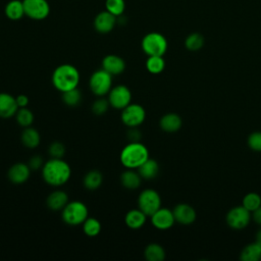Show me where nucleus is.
Masks as SVG:
<instances>
[{"instance_id":"nucleus-1","label":"nucleus","mask_w":261,"mask_h":261,"mask_svg":"<svg viewBox=\"0 0 261 261\" xmlns=\"http://www.w3.org/2000/svg\"><path fill=\"white\" fill-rule=\"evenodd\" d=\"M71 175L69 164L62 158H51L42 167V177L52 187H60L68 181Z\"/></svg>"},{"instance_id":"nucleus-2","label":"nucleus","mask_w":261,"mask_h":261,"mask_svg":"<svg viewBox=\"0 0 261 261\" xmlns=\"http://www.w3.org/2000/svg\"><path fill=\"white\" fill-rule=\"evenodd\" d=\"M80 80L81 75L79 69L68 63L58 65L52 73V84L54 88L61 93L77 88Z\"/></svg>"},{"instance_id":"nucleus-3","label":"nucleus","mask_w":261,"mask_h":261,"mask_svg":"<svg viewBox=\"0 0 261 261\" xmlns=\"http://www.w3.org/2000/svg\"><path fill=\"white\" fill-rule=\"evenodd\" d=\"M149 158L147 147L139 142H129L125 145L119 155L120 163L128 169H138Z\"/></svg>"},{"instance_id":"nucleus-4","label":"nucleus","mask_w":261,"mask_h":261,"mask_svg":"<svg viewBox=\"0 0 261 261\" xmlns=\"http://www.w3.org/2000/svg\"><path fill=\"white\" fill-rule=\"evenodd\" d=\"M62 220L68 225H79L89 217L87 205L81 201H70L61 210Z\"/></svg>"},{"instance_id":"nucleus-5","label":"nucleus","mask_w":261,"mask_h":261,"mask_svg":"<svg viewBox=\"0 0 261 261\" xmlns=\"http://www.w3.org/2000/svg\"><path fill=\"white\" fill-rule=\"evenodd\" d=\"M142 50L148 56H163L167 50L168 44L166 38L157 32H152L142 39Z\"/></svg>"},{"instance_id":"nucleus-6","label":"nucleus","mask_w":261,"mask_h":261,"mask_svg":"<svg viewBox=\"0 0 261 261\" xmlns=\"http://www.w3.org/2000/svg\"><path fill=\"white\" fill-rule=\"evenodd\" d=\"M89 87L93 94L102 97L112 88V75L103 68L94 71L89 80Z\"/></svg>"},{"instance_id":"nucleus-7","label":"nucleus","mask_w":261,"mask_h":261,"mask_svg":"<svg viewBox=\"0 0 261 261\" xmlns=\"http://www.w3.org/2000/svg\"><path fill=\"white\" fill-rule=\"evenodd\" d=\"M251 219L252 213L243 205L231 208L225 215V221L227 225L230 228L237 230L246 228L249 225Z\"/></svg>"},{"instance_id":"nucleus-8","label":"nucleus","mask_w":261,"mask_h":261,"mask_svg":"<svg viewBox=\"0 0 261 261\" xmlns=\"http://www.w3.org/2000/svg\"><path fill=\"white\" fill-rule=\"evenodd\" d=\"M161 207V198L158 192L152 189L143 190L138 198V208L147 216H151Z\"/></svg>"},{"instance_id":"nucleus-9","label":"nucleus","mask_w":261,"mask_h":261,"mask_svg":"<svg viewBox=\"0 0 261 261\" xmlns=\"http://www.w3.org/2000/svg\"><path fill=\"white\" fill-rule=\"evenodd\" d=\"M120 118L124 125L128 127H137L145 121V108L140 104L130 103L121 110Z\"/></svg>"},{"instance_id":"nucleus-10","label":"nucleus","mask_w":261,"mask_h":261,"mask_svg":"<svg viewBox=\"0 0 261 261\" xmlns=\"http://www.w3.org/2000/svg\"><path fill=\"white\" fill-rule=\"evenodd\" d=\"M132 93L130 90L124 85H118L113 88L108 93V101L112 108L122 110L128 104H130Z\"/></svg>"},{"instance_id":"nucleus-11","label":"nucleus","mask_w":261,"mask_h":261,"mask_svg":"<svg viewBox=\"0 0 261 261\" xmlns=\"http://www.w3.org/2000/svg\"><path fill=\"white\" fill-rule=\"evenodd\" d=\"M24 14L32 19L42 20L50 12V6L47 0H22Z\"/></svg>"},{"instance_id":"nucleus-12","label":"nucleus","mask_w":261,"mask_h":261,"mask_svg":"<svg viewBox=\"0 0 261 261\" xmlns=\"http://www.w3.org/2000/svg\"><path fill=\"white\" fill-rule=\"evenodd\" d=\"M152 225L159 230H166L172 227L175 222L172 210L160 207L151 216Z\"/></svg>"},{"instance_id":"nucleus-13","label":"nucleus","mask_w":261,"mask_h":261,"mask_svg":"<svg viewBox=\"0 0 261 261\" xmlns=\"http://www.w3.org/2000/svg\"><path fill=\"white\" fill-rule=\"evenodd\" d=\"M175 222H178L182 225H189L195 222L197 218L196 210L187 203H179L174 206L172 209Z\"/></svg>"},{"instance_id":"nucleus-14","label":"nucleus","mask_w":261,"mask_h":261,"mask_svg":"<svg viewBox=\"0 0 261 261\" xmlns=\"http://www.w3.org/2000/svg\"><path fill=\"white\" fill-rule=\"evenodd\" d=\"M31 168L27 163L17 162L10 166L7 171V177L9 181L15 185H20L25 182L31 175Z\"/></svg>"},{"instance_id":"nucleus-15","label":"nucleus","mask_w":261,"mask_h":261,"mask_svg":"<svg viewBox=\"0 0 261 261\" xmlns=\"http://www.w3.org/2000/svg\"><path fill=\"white\" fill-rule=\"evenodd\" d=\"M116 23V16L107 10L99 12L94 19V27L98 33L107 34L111 32Z\"/></svg>"},{"instance_id":"nucleus-16","label":"nucleus","mask_w":261,"mask_h":261,"mask_svg":"<svg viewBox=\"0 0 261 261\" xmlns=\"http://www.w3.org/2000/svg\"><path fill=\"white\" fill-rule=\"evenodd\" d=\"M102 68L110 73L112 76L118 75L124 71L125 62L120 56L115 54H109L103 58Z\"/></svg>"},{"instance_id":"nucleus-17","label":"nucleus","mask_w":261,"mask_h":261,"mask_svg":"<svg viewBox=\"0 0 261 261\" xmlns=\"http://www.w3.org/2000/svg\"><path fill=\"white\" fill-rule=\"evenodd\" d=\"M16 98L8 93H0V117L10 118L18 110Z\"/></svg>"},{"instance_id":"nucleus-18","label":"nucleus","mask_w":261,"mask_h":261,"mask_svg":"<svg viewBox=\"0 0 261 261\" xmlns=\"http://www.w3.org/2000/svg\"><path fill=\"white\" fill-rule=\"evenodd\" d=\"M182 125L181 117L174 112H169L164 114L160 120H159V126L160 128L165 133H176L180 129Z\"/></svg>"},{"instance_id":"nucleus-19","label":"nucleus","mask_w":261,"mask_h":261,"mask_svg":"<svg viewBox=\"0 0 261 261\" xmlns=\"http://www.w3.org/2000/svg\"><path fill=\"white\" fill-rule=\"evenodd\" d=\"M68 202L67 194L61 190L51 192L46 199V205L52 211H61Z\"/></svg>"},{"instance_id":"nucleus-20","label":"nucleus","mask_w":261,"mask_h":261,"mask_svg":"<svg viewBox=\"0 0 261 261\" xmlns=\"http://www.w3.org/2000/svg\"><path fill=\"white\" fill-rule=\"evenodd\" d=\"M147 215L141 209H132L126 212L124 222L130 229H139L146 223Z\"/></svg>"},{"instance_id":"nucleus-21","label":"nucleus","mask_w":261,"mask_h":261,"mask_svg":"<svg viewBox=\"0 0 261 261\" xmlns=\"http://www.w3.org/2000/svg\"><path fill=\"white\" fill-rule=\"evenodd\" d=\"M142 179L143 178L140 173L135 171V169L126 168V170L120 175V182L122 187L127 190H137L141 186Z\"/></svg>"},{"instance_id":"nucleus-22","label":"nucleus","mask_w":261,"mask_h":261,"mask_svg":"<svg viewBox=\"0 0 261 261\" xmlns=\"http://www.w3.org/2000/svg\"><path fill=\"white\" fill-rule=\"evenodd\" d=\"M20 141L25 148L35 149L40 145L41 136L36 128L32 126H28V127H24V129L22 130L20 135Z\"/></svg>"},{"instance_id":"nucleus-23","label":"nucleus","mask_w":261,"mask_h":261,"mask_svg":"<svg viewBox=\"0 0 261 261\" xmlns=\"http://www.w3.org/2000/svg\"><path fill=\"white\" fill-rule=\"evenodd\" d=\"M138 172L143 179H153L159 173V164L155 159L149 157L141 166L138 167Z\"/></svg>"},{"instance_id":"nucleus-24","label":"nucleus","mask_w":261,"mask_h":261,"mask_svg":"<svg viewBox=\"0 0 261 261\" xmlns=\"http://www.w3.org/2000/svg\"><path fill=\"white\" fill-rule=\"evenodd\" d=\"M240 259L242 261H259L261 260V244L254 242L248 244L241 252Z\"/></svg>"},{"instance_id":"nucleus-25","label":"nucleus","mask_w":261,"mask_h":261,"mask_svg":"<svg viewBox=\"0 0 261 261\" xmlns=\"http://www.w3.org/2000/svg\"><path fill=\"white\" fill-rule=\"evenodd\" d=\"M102 182H103V175L99 170H96V169L88 171L83 178V185L89 191H95L99 189Z\"/></svg>"},{"instance_id":"nucleus-26","label":"nucleus","mask_w":261,"mask_h":261,"mask_svg":"<svg viewBox=\"0 0 261 261\" xmlns=\"http://www.w3.org/2000/svg\"><path fill=\"white\" fill-rule=\"evenodd\" d=\"M5 15L11 20H18L24 14V8L22 1L19 0H11L9 1L4 9Z\"/></svg>"},{"instance_id":"nucleus-27","label":"nucleus","mask_w":261,"mask_h":261,"mask_svg":"<svg viewBox=\"0 0 261 261\" xmlns=\"http://www.w3.org/2000/svg\"><path fill=\"white\" fill-rule=\"evenodd\" d=\"M144 256L148 261H163L165 259V250L161 245L151 243L145 248Z\"/></svg>"},{"instance_id":"nucleus-28","label":"nucleus","mask_w":261,"mask_h":261,"mask_svg":"<svg viewBox=\"0 0 261 261\" xmlns=\"http://www.w3.org/2000/svg\"><path fill=\"white\" fill-rule=\"evenodd\" d=\"M101 229H102V225L97 218L88 217L83 222V231L86 236L90 238L97 237L101 232Z\"/></svg>"},{"instance_id":"nucleus-29","label":"nucleus","mask_w":261,"mask_h":261,"mask_svg":"<svg viewBox=\"0 0 261 261\" xmlns=\"http://www.w3.org/2000/svg\"><path fill=\"white\" fill-rule=\"evenodd\" d=\"M146 68L150 73L158 74L165 68V60L163 56H148L146 60Z\"/></svg>"},{"instance_id":"nucleus-30","label":"nucleus","mask_w":261,"mask_h":261,"mask_svg":"<svg viewBox=\"0 0 261 261\" xmlns=\"http://www.w3.org/2000/svg\"><path fill=\"white\" fill-rule=\"evenodd\" d=\"M205 43L204 37L200 33H192L185 40V47L189 51H199Z\"/></svg>"},{"instance_id":"nucleus-31","label":"nucleus","mask_w":261,"mask_h":261,"mask_svg":"<svg viewBox=\"0 0 261 261\" xmlns=\"http://www.w3.org/2000/svg\"><path fill=\"white\" fill-rule=\"evenodd\" d=\"M15 118L16 122L22 127L31 126L34 122V114L32 110H30L28 107L18 108V110L15 113Z\"/></svg>"},{"instance_id":"nucleus-32","label":"nucleus","mask_w":261,"mask_h":261,"mask_svg":"<svg viewBox=\"0 0 261 261\" xmlns=\"http://www.w3.org/2000/svg\"><path fill=\"white\" fill-rule=\"evenodd\" d=\"M82 93L77 88L65 91L62 93V101L69 107H75L81 103Z\"/></svg>"},{"instance_id":"nucleus-33","label":"nucleus","mask_w":261,"mask_h":261,"mask_svg":"<svg viewBox=\"0 0 261 261\" xmlns=\"http://www.w3.org/2000/svg\"><path fill=\"white\" fill-rule=\"evenodd\" d=\"M242 205L251 213L261 206V196L255 192L248 193L242 200Z\"/></svg>"},{"instance_id":"nucleus-34","label":"nucleus","mask_w":261,"mask_h":261,"mask_svg":"<svg viewBox=\"0 0 261 261\" xmlns=\"http://www.w3.org/2000/svg\"><path fill=\"white\" fill-rule=\"evenodd\" d=\"M106 10L115 16H120L125 8L124 0H106Z\"/></svg>"},{"instance_id":"nucleus-35","label":"nucleus","mask_w":261,"mask_h":261,"mask_svg":"<svg viewBox=\"0 0 261 261\" xmlns=\"http://www.w3.org/2000/svg\"><path fill=\"white\" fill-rule=\"evenodd\" d=\"M110 104L108 99L99 98L92 104V112L96 115H103L107 112Z\"/></svg>"},{"instance_id":"nucleus-36","label":"nucleus","mask_w":261,"mask_h":261,"mask_svg":"<svg viewBox=\"0 0 261 261\" xmlns=\"http://www.w3.org/2000/svg\"><path fill=\"white\" fill-rule=\"evenodd\" d=\"M248 146L255 152H261V132H254L248 137Z\"/></svg>"},{"instance_id":"nucleus-37","label":"nucleus","mask_w":261,"mask_h":261,"mask_svg":"<svg viewBox=\"0 0 261 261\" xmlns=\"http://www.w3.org/2000/svg\"><path fill=\"white\" fill-rule=\"evenodd\" d=\"M48 152L51 158H62L65 154V147L60 142H53L50 144Z\"/></svg>"},{"instance_id":"nucleus-38","label":"nucleus","mask_w":261,"mask_h":261,"mask_svg":"<svg viewBox=\"0 0 261 261\" xmlns=\"http://www.w3.org/2000/svg\"><path fill=\"white\" fill-rule=\"evenodd\" d=\"M28 165L30 166V168H31L32 170L39 169L40 167H43V165H44L43 158H42L40 155H35V156H33V157L29 160Z\"/></svg>"},{"instance_id":"nucleus-39","label":"nucleus","mask_w":261,"mask_h":261,"mask_svg":"<svg viewBox=\"0 0 261 261\" xmlns=\"http://www.w3.org/2000/svg\"><path fill=\"white\" fill-rule=\"evenodd\" d=\"M15 98H16V102H17V105H18L19 108H21V107H28L30 100H29V97H28L27 95L20 94V95L16 96Z\"/></svg>"},{"instance_id":"nucleus-40","label":"nucleus","mask_w":261,"mask_h":261,"mask_svg":"<svg viewBox=\"0 0 261 261\" xmlns=\"http://www.w3.org/2000/svg\"><path fill=\"white\" fill-rule=\"evenodd\" d=\"M127 136H128L130 142H139L140 138H141V134L138 129H136V127H130Z\"/></svg>"},{"instance_id":"nucleus-41","label":"nucleus","mask_w":261,"mask_h":261,"mask_svg":"<svg viewBox=\"0 0 261 261\" xmlns=\"http://www.w3.org/2000/svg\"><path fill=\"white\" fill-rule=\"evenodd\" d=\"M252 219L256 224L261 226V206L252 212Z\"/></svg>"},{"instance_id":"nucleus-42","label":"nucleus","mask_w":261,"mask_h":261,"mask_svg":"<svg viewBox=\"0 0 261 261\" xmlns=\"http://www.w3.org/2000/svg\"><path fill=\"white\" fill-rule=\"evenodd\" d=\"M255 241L261 244V228H259V229L257 230L256 236H255Z\"/></svg>"}]
</instances>
